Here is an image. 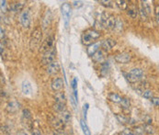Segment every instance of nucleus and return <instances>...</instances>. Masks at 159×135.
Wrapping results in <instances>:
<instances>
[{
  "label": "nucleus",
  "instance_id": "f257e3e1",
  "mask_svg": "<svg viewBox=\"0 0 159 135\" xmlns=\"http://www.w3.org/2000/svg\"><path fill=\"white\" fill-rule=\"evenodd\" d=\"M100 37V33L95 30H88L82 36V42L86 46L94 44V42Z\"/></svg>",
  "mask_w": 159,
  "mask_h": 135
},
{
  "label": "nucleus",
  "instance_id": "f03ea898",
  "mask_svg": "<svg viewBox=\"0 0 159 135\" xmlns=\"http://www.w3.org/2000/svg\"><path fill=\"white\" fill-rule=\"evenodd\" d=\"M41 38H42V31L41 27H36L32 31L31 35V40H30V48L32 51L38 48V46L41 41Z\"/></svg>",
  "mask_w": 159,
  "mask_h": 135
},
{
  "label": "nucleus",
  "instance_id": "7ed1b4c3",
  "mask_svg": "<svg viewBox=\"0 0 159 135\" xmlns=\"http://www.w3.org/2000/svg\"><path fill=\"white\" fill-rule=\"evenodd\" d=\"M101 22H102V25L107 28V29H111V28H114L117 24V21H116V18L112 15H107L106 13H104L102 15L101 18Z\"/></svg>",
  "mask_w": 159,
  "mask_h": 135
},
{
  "label": "nucleus",
  "instance_id": "20e7f679",
  "mask_svg": "<svg viewBox=\"0 0 159 135\" xmlns=\"http://www.w3.org/2000/svg\"><path fill=\"white\" fill-rule=\"evenodd\" d=\"M54 48V37L49 36L41 43V47H40V52L44 53H46Z\"/></svg>",
  "mask_w": 159,
  "mask_h": 135
},
{
  "label": "nucleus",
  "instance_id": "39448f33",
  "mask_svg": "<svg viewBox=\"0 0 159 135\" xmlns=\"http://www.w3.org/2000/svg\"><path fill=\"white\" fill-rule=\"evenodd\" d=\"M61 12L63 15V18L64 21V25L65 27L68 26V23H69L70 20V17H71V7L68 3H63L61 7Z\"/></svg>",
  "mask_w": 159,
  "mask_h": 135
},
{
  "label": "nucleus",
  "instance_id": "423d86ee",
  "mask_svg": "<svg viewBox=\"0 0 159 135\" xmlns=\"http://www.w3.org/2000/svg\"><path fill=\"white\" fill-rule=\"evenodd\" d=\"M55 47L46 53H44L41 58V63L44 65H49L50 63H52L53 62H54V58H55Z\"/></svg>",
  "mask_w": 159,
  "mask_h": 135
},
{
  "label": "nucleus",
  "instance_id": "0eeeda50",
  "mask_svg": "<svg viewBox=\"0 0 159 135\" xmlns=\"http://www.w3.org/2000/svg\"><path fill=\"white\" fill-rule=\"evenodd\" d=\"M19 20L21 25L24 28H29L31 25V16H30V12L29 10H24L22 11V13L20 14L19 17Z\"/></svg>",
  "mask_w": 159,
  "mask_h": 135
},
{
  "label": "nucleus",
  "instance_id": "6e6552de",
  "mask_svg": "<svg viewBox=\"0 0 159 135\" xmlns=\"http://www.w3.org/2000/svg\"><path fill=\"white\" fill-rule=\"evenodd\" d=\"M49 122L54 130H63L64 123L61 120H59V119H57L54 116H50L49 117Z\"/></svg>",
  "mask_w": 159,
  "mask_h": 135
},
{
  "label": "nucleus",
  "instance_id": "1a4fd4ad",
  "mask_svg": "<svg viewBox=\"0 0 159 135\" xmlns=\"http://www.w3.org/2000/svg\"><path fill=\"white\" fill-rule=\"evenodd\" d=\"M51 86H52V89L54 90V91H55V92L60 91V90H62L63 87V79L61 77H54L52 81Z\"/></svg>",
  "mask_w": 159,
  "mask_h": 135
},
{
  "label": "nucleus",
  "instance_id": "9d476101",
  "mask_svg": "<svg viewBox=\"0 0 159 135\" xmlns=\"http://www.w3.org/2000/svg\"><path fill=\"white\" fill-rule=\"evenodd\" d=\"M115 61L119 63H127L131 61V56L130 53H120V54H117L115 57H114Z\"/></svg>",
  "mask_w": 159,
  "mask_h": 135
},
{
  "label": "nucleus",
  "instance_id": "9b49d317",
  "mask_svg": "<svg viewBox=\"0 0 159 135\" xmlns=\"http://www.w3.org/2000/svg\"><path fill=\"white\" fill-rule=\"evenodd\" d=\"M60 70V65H59V63L54 61L52 63H50L48 66H47V69H46V72L48 75L52 76V75H55L59 72Z\"/></svg>",
  "mask_w": 159,
  "mask_h": 135
},
{
  "label": "nucleus",
  "instance_id": "f8f14e48",
  "mask_svg": "<svg viewBox=\"0 0 159 135\" xmlns=\"http://www.w3.org/2000/svg\"><path fill=\"white\" fill-rule=\"evenodd\" d=\"M116 45V40L113 39H107L101 43V47L104 51H110Z\"/></svg>",
  "mask_w": 159,
  "mask_h": 135
},
{
  "label": "nucleus",
  "instance_id": "ddd939ff",
  "mask_svg": "<svg viewBox=\"0 0 159 135\" xmlns=\"http://www.w3.org/2000/svg\"><path fill=\"white\" fill-rule=\"evenodd\" d=\"M24 8V2H13L9 4L8 9L12 12H19Z\"/></svg>",
  "mask_w": 159,
  "mask_h": 135
},
{
  "label": "nucleus",
  "instance_id": "4468645a",
  "mask_svg": "<svg viewBox=\"0 0 159 135\" xmlns=\"http://www.w3.org/2000/svg\"><path fill=\"white\" fill-rule=\"evenodd\" d=\"M60 120L64 123V124H67V123H70L71 122V120H72V116H71V113L68 110H64L63 112L60 113Z\"/></svg>",
  "mask_w": 159,
  "mask_h": 135
},
{
  "label": "nucleus",
  "instance_id": "2eb2a0df",
  "mask_svg": "<svg viewBox=\"0 0 159 135\" xmlns=\"http://www.w3.org/2000/svg\"><path fill=\"white\" fill-rule=\"evenodd\" d=\"M18 108H19V104L17 101H10L6 108L8 113H15V112L18 110Z\"/></svg>",
  "mask_w": 159,
  "mask_h": 135
},
{
  "label": "nucleus",
  "instance_id": "dca6fc26",
  "mask_svg": "<svg viewBox=\"0 0 159 135\" xmlns=\"http://www.w3.org/2000/svg\"><path fill=\"white\" fill-rule=\"evenodd\" d=\"M21 89H22V92H23L24 95L26 96H30L32 92V87L30 82L28 81H24L21 85Z\"/></svg>",
  "mask_w": 159,
  "mask_h": 135
},
{
  "label": "nucleus",
  "instance_id": "f3484780",
  "mask_svg": "<svg viewBox=\"0 0 159 135\" xmlns=\"http://www.w3.org/2000/svg\"><path fill=\"white\" fill-rule=\"evenodd\" d=\"M51 20H52V13L50 10H47L46 13L44 14L43 18H42V27L44 29L47 28V26H49L51 23Z\"/></svg>",
  "mask_w": 159,
  "mask_h": 135
},
{
  "label": "nucleus",
  "instance_id": "a211bd4d",
  "mask_svg": "<svg viewBox=\"0 0 159 135\" xmlns=\"http://www.w3.org/2000/svg\"><path fill=\"white\" fill-rule=\"evenodd\" d=\"M99 46H101V43H99V42H96L92 45H90V46H88L87 48V54L89 56H93L98 51H99Z\"/></svg>",
  "mask_w": 159,
  "mask_h": 135
},
{
  "label": "nucleus",
  "instance_id": "6ab92c4d",
  "mask_svg": "<svg viewBox=\"0 0 159 135\" xmlns=\"http://www.w3.org/2000/svg\"><path fill=\"white\" fill-rule=\"evenodd\" d=\"M108 99L110 100L111 102H114V103H121L122 100V98L116 93H109L108 95Z\"/></svg>",
  "mask_w": 159,
  "mask_h": 135
},
{
  "label": "nucleus",
  "instance_id": "aec40b11",
  "mask_svg": "<svg viewBox=\"0 0 159 135\" xmlns=\"http://www.w3.org/2000/svg\"><path fill=\"white\" fill-rule=\"evenodd\" d=\"M54 100L56 103H63V104H65V101H66V98H65V95L63 92H58L55 94L54 96Z\"/></svg>",
  "mask_w": 159,
  "mask_h": 135
},
{
  "label": "nucleus",
  "instance_id": "412c9836",
  "mask_svg": "<svg viewBox=\"0 0 159 135\" xmlns=\"http://www.w3.org/2000/svg\"><path fill=\"white\" fill-rule=\"evenodd\" d=\"M116 119L118 120V121L121 124H130V122H131V119L122 115V114H117Z\"/></svg>",
  "mask_w": 159,
  "mask_h": 135
},
{
  "label": "nucleus",
  "instance_id": "4be33fe9",
  "mask_svg": "<svg viewBox=\"0 0 159 135\" xmlns=\"http://www.w3.org/2000/svg\"><path fill=\"white\" fill-rule=\"evenodd\" d=\"M22 116H23V119L26 121V122H31V112L28 108L22 109Z\"/></svg>",
  "mask_w": 159,
  "mask_h": 135
},
{
  "label": "nucleus",
  "instance_id": "5701e85b",
  "mask_svg": "<svg viewBox=\"0 0 159 135\" xmlns=\"http://www.w3.org/2000/svg\"><path fill=\"white\" fill-rule=\"evenodd\" d=\"M92 60L96 63H101L104 60V55L102 51H98L93 56H92Z\"/></svg>",
  "mask_w": 159,
  "mask_h": 135
},
{
  "label": "nucleus",
  "instance_id": "b1692460",
  "mask_svg": "<svg viewBox=\"0 0 159 135\" xmlns=\"http://www.w3.org/2000/svg\"><path fill=\"white\" fill-rule=\"evenodd\" d=\"M143 128H144V133H145V134H148V135H152V134H154V131H155L154 127L152 124H144Z\"/></svg>",
  "mask_w": 159,
  "mask_h": 135
},
{
  "label": "nucleus",
  "instance_id": "393cba45",
  "mask_svg": "<svg viewBox=\"0 0 159 135\" xmlns=\"http://www.w3.org/2000/svg\"><path fill=\"white\" fill-rule=\"evenodd\" d=\"M54 109L57 112H59V113H61V112L66 110L65 108V104H63V103H54Z\"/></svg>",
  "mask_w": 159,
  "mask_h": 135
},
{
  "label": "nucleus",
  "instance_id": "a878e982",
  "mask_svg": "<svg viewBox=\"0 0 159 135\" xmlns=\"http://www.w3.org/2000/svg\"><path fill=\"white\" fill-rule=\"evenodd\" d=\"M80 125H81L82 130H83V132H84L85 135H91V132H90V130H89V128L87 127V125H86V123L85 121L81 120V121H80Z\"/></svg>",
  "mask_w": 159,
  "mask_h": 135
},
{
  "label": "nucleus",
  "instance_id": "bb28decb",
  "mask_svg": "<svg viewBox=\"0 0 159 135\" xmlns=\"http://www.w3.org/2000/svg\"><path fill=\"white\" fill-rule=\"evenodd\" d=\"M131 75H133V76H135L136 77H138V78H142V76H144V72H143V70L142 69H140V68H133V69H131V72H130Z\"/></svg>",
  "mask_w": 159,
  "mask_h": 135
},
{
  "label": "nucleus",
  "instance_id": "cd10ccee",
  "mask_svg": "<svg viewBox=\"0 0 159 135\" xmlns=\"http://www.w3.org/2000/svg\"><path fill=\"white\" fill-rule=\"evenodd\" d=\"M115 3L117 4V6L119 7L120 9H122V10L128 9V2L125 1V0H118V1H116Z\"/></svg>",
  "mask_w": 159,
  "mask_h": 135
},
{
  "label": "nucleus",
  "instance_id": "c85d7f7f",
  "mask_svg": "<svg viewBox=\"0 0 159 135\" xmlns=\"http://www.w3.org/2000/svg\"><path fill=\"white\" fill-rule=\"evenodd\" d=\"M126 79L130 82V83H136V82H138L140 80V78L138 77H136L135 76L131 75V73H128V74H124Z\"/></svg>",
  "mask_w": 159,
  "mask_h": 135
},
{
  "label": "nucleus",
  "instance_id": "c756f323",
  "mask_svg": "<svg viewBox=\"0 0 159 135\" xmlns=\"http://www.w3.org/2000/svg\"><path fill=\"white\" fill-rule=\"evenodd\" d=\"M121 105H122V108L123 109H129L130 107H131V102H130V99L127 98H122V100L121 102Z\"/></svg>",
  "mask_w": 159,
  "mask_h": 135
},
{
  "label": "nucleus",
  "instance_id": "7c9ffc66",
  "mask_svg": "<svg viewBox=\"0 0 159 135\" xmlns=\"http://www.w3.org/2000/svg\"><path fill=\"white\" fill-rule=\"evenodd\" d=\"M127 14L131 18H136V17H137V15H138V11H137V9H135V8H128L127 9Z\"/></svg>",
  "mask_w": 159,
  "mask_h": 135
},
{
  "label": "nucleus",
  "instance_id": "2f4dec72",
  "mask_svg": "<svg viewBox=\"0 0 159 135\" xmlns=\"http://www.w3.org/2000/svg\"><path fill=\"white\" fill-rule=\"evenodd\" d=\"M142 96L146 99H152L154 98V93L152 90H144Z\"/></svg>",
  "mask_w": 159,
  "mask_h": 135
},
{
  "label": "nucleus",
  "instance_id": "473e14b6",
  "mask_svg": "<svg viewBox=\"0 0 159 135\" xmlns=\"http://www.w3.org/2000/svg\"><path fill=\"white\" fill-rule=\"evenodd\" d=\"M99 3L102 5V6H104V7H106V8H111L112 7V1H110V0H100L99 1Z\"/></svg>",
  "mask_w": 159,
  "mask_h": 135
},
{
  "label": "nucleus",
  "instance_id": "72a5a7b5",
  "mask_svg": "<svg viewBox=\"0 0 159 135\" xmlns=\"http://www.w3.org/2000/svg\"><path fill=\"white\" fill-rule=\"evenodd\" d=\"M142 6L144 7V10L146 11L147 14H150V13H151V7H150V5L148 4V2L143 1V2H142Z\"/></svg>",
  "mask_w": 159,
  "mask_h": 135
},
{
  "label": "nucleus",
  "instance_id": "f704fd0d",
  "mask_svg": "<svg viewBox=\"0 0 159 135\" xmlns=\"http://www.w3.org/2000/svg\"><path fill=\"white\" fill-rule=\"evenodd\" d=\"M1 11L3 13H6L8 11V4H7V1L6 0H1Z\"/></svg>",
  "mask_w": 159,
  "mask_h": 135
},
{
  "label": "nucleus",
  "instance_id": "c9c22d12",
  "mask_svg": "<svg viewBox=\"0 0 159 135\" xmlns=\"http://www.w3.org/2000/svg\"><path fill=\"white\" fill-rule=\"evenodd\" d=\"M139 12H140V16H141V18H142L143 19H146L148 14L146 13V11L144 10V8L143 6H141V8H140V9H139Z\"/></svg>",
  "mask_w": 159,
  "mask_h": 135
},
{
  "label": "nucleus",
  "instance_id": "e433bc0d",
  "mask_svg": "<svg viewBox=\"0 0 159 135\" xmlns=\"http://www.w3.org/2000/svg\"><path fill=\"white\" fill-rule=\"evenodd\" d=\"M108 70H109V63H108V62H105V63L102 64V68H101V75H103V72H105V75H107Z\"/></svg>",
  "mask_w": 159,
  "mask_h": 135
},
{
  "label": "nucleus",
  "instance_id": "4c0bfd02",
  "mask_svg": "<svg viewBox=\"0 0 159 135\" xmlns=\"http://www.w3.org/2000/svg\"><path fill=\"white\" fill-rule=\"evenodd\" d=\"M143 121H144V124H152V118L149 117L148 115H145V116L143 118Z\"/></svg>",
  "mask_w": 159,
  "mask_h": 135
},
{
  "label": "nucleus",
  "instance_id": "58836bf2",
  "mask_svg": "<svg viewBox=\"0 0 159 135\" xmlns=\"http://www.w3.org/2000/svg\"><path fill=\"white\" fill-rule=\"evenodd\" d=\"M155 18H156V22H157V24L159 25V5L155 6Z\"/></svg>",
  "mask_w": 159,
  "mask_h": 135
},
{
  "label": "nucleus",
  "instance_id": "ea45409f",
  "mask_svg": "<svg viewBox=\"0 0 159 135\" xmlns=\"http://www.w3.org/2000/svg\"><path fill=\"white\" fill-rule=\"evenodd\" d=\"M89 105L86 103V104H85L84 105V108H83V113H84V118H85V121L86 120V113H87V110H88V107Z\"/></svg>",
  "mask_w": 159,
  "mask_h": 135
},
{
  "label": "nucleus",
  "instance_id": "a19ab883",
  "mask_svg": "<svg viewBox=\"0 0 159 135\" xmlns=\"http://www.w3.org/2000/svg\"><path fill=\"white\" fill-rule=\"evenodd\" d=\"M54 135H66V134L63 131V130H54Z\"/></svg>",
  "mask_w": 159,
  "mask_h": 135
},
{
  "label": "nucleus",
  "instance_id": "79ce46f5",
  "mask_svg": "<svg viewBox=\"0 0 159 135\" xmlns=\"http://www.w3.org/2000/svg\"><path fill=\"white\" fill-rule=\"evenodd\" d=\"M73 6L75 8H81L83 6V2L82 1H73Z\"/></svg>",
  "mask_w": 159,
  "mask_h": 135
},
{
  "label": "nucleus",
  "instance_id": "37998d69",
  "mask_svg": "<svg viewBox=\"0 0 159 135\" xmlns=\"http://www.w3.org/2000/svg\"><path fill=\"white\" fill-rule=\"evenodd\" d=\"M152 103L154 105V106H159V97H157V98H153L152 99Z\"/></svg>",
  "mask_w": 159,
  "mask_h": 135
},
{
  "label": "nucleus",
  "instance_id": "c03bdc74",
  "mask_svg": "<svg viewBox=\"0 0 159 135\" xmlns=\"http://www.w3.org/2000/svg\"><path fill=\"white\" fill-rule=\"evenodd\" d=\"M32 135H41V132L38 129H33L32 130Z\"/></svg>",
  "mask_w": 159,
  "mask_h": 135
},
{
  "label": "nucleus",
  "instance_id": "a18cd8bd",
  "mask_svg": "<svg viewBox=\"0 0 159 135\" xmlns=\"http://www.w3.org/2000/svg\"><path fill=\"white\" fill-rule=\"evenodd\" d=\"M0 32H1V40H3V39H4V37H5V31L3 30V28H2V27L0 28Z\"/></svg>",
  "mask_w": 159,
  "mask_h": 135
},
{
  "label": "nucleus",
  "instance_id": "49530a36",
  "mask_svg": "<svg viewBox=\"0 0 159 135\" xmlns=\"http://www.w3.org/2000/svg\"><path fill=\"white\" fill-rule=\"evenodd\" d=\"M0 76H1V84H2V85H4V84H5V78H4L3 74L0 75Z\"/></svg>",
  "mask_w": 159,
  "mask_h": 135
},
{
  "label": "nucleus",
  "instance_id": "de8ad7c7",
  "mask_svg": "<svg viewBox=\"0 0 159 135\" xmlns=\"http://www.w3.org/2000/svg\"><path fill=\"white\" fill-rule=\"evenodd\" d=\"M17 135H27V133H25L24 131H19V132H18Z\"/></svg>",
  "mask_w": 159,
  "mask_h": 135
},
{
  "label": "nucleus",
  "instance_id": "09e8293b",
  "mask_svg": "<svg viewBox=\"0 0 159 135\" xmlns=\"http://www.w3.org/2000/svg\"><path fill=\"white\" fill-rule=\"evenodd\" d=\"M120 135H125V134H123V133H121Z\"/></svg>",
  "mask_w": 159,
  "mask_h": 135
}]
</instances>
